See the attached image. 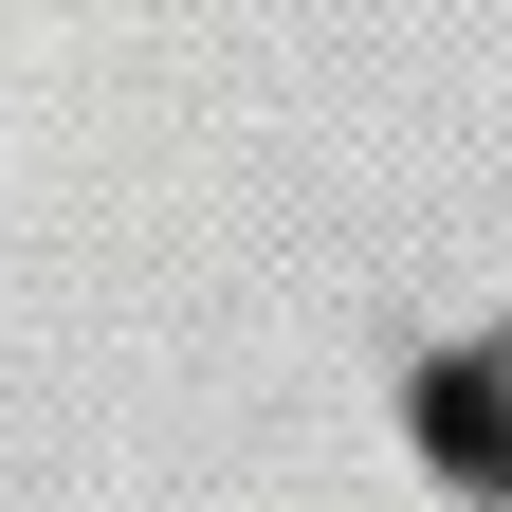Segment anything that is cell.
<instances>
[{
    "instance_id": "6da1fadb",
    "label": "cell",
    "mask_w": 512,
    "mask_h": 512,
    "mask_svg": "<svg viewBox=\"0 0 512 512\" xmlns=\"http://www.w3.org/2000/svg\"><path fill=\"white\" fill-rule=\"evenodd\" d=\"M421 439H439V458H458V476H494V458H512V421L476 403V384H439V403H421Z\"/></svg>"
}]
</instances>
